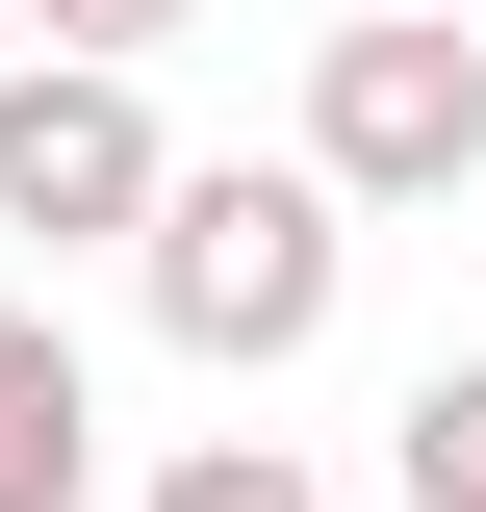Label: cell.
I'll use <instances>...</instances> for the list:
<instances>
[{
    "label": "cell",
    "mask_w": 486,
    "mask_h": 512,
    "mask_svg": "<svg viewBox=\"0 0 486 512\" xmlns=\"http://www.w3.org/2000/svg\"><path fill=\"white\" fill-rule=\"evenodd\" d=\"M77 487H103V384L52 308H0V512H77Z\"/></svg>",
    "instance_id": "obj_4"
},
{
    "label": "cell",
    "mask_w": 486,
    "mask_h": 512,
    "mask_svg": "<svg viewBox=\"0 0 486 512\" xmlns=\"http://www.w3.org/2000/svg\"><path fill=\"white\" fill-rule=\"evenodd\" d=\"M384 461H410V512H486V359H435L410 410H384Z\"/></svg>",
    "instance_id": "obj_5"
},
{
    "label": "cell",
    "mask_w": 486,
    "mask_h": 512,
    "mask_svg": "<svg viewBox=\"0 0 486 512\" xmlns=\"http://www.w3.org/2000/svg\"><path fill=\"white\" fill-rule=\"evenodd\" d=\"M154 77H77V52H0V231H52V256H103V231H154Z\"/></svg>",
    "instance_id": "obj_3"
},
{
    "label": "cell",
    "mask_w": 486,
    "mask_h": 512,
    "mask_svg": "<svg viewBox=\"0 0 486 512\" xmlns=\"http://www.w3.org/2000/svg\"><path fill=\"white\" fill-rule=\"evenodd\" d=\"M307 180L333 205H461L486 180V26H307Z\"/></svg>",
    "instance_id": "obj_2"
},
{
    "label": "cell",
    "mask_w": 486,
    "mask_h": 512,
    "mask_svg": "<svg viewBox=\"0 0 486 512\" xmlns=\"http://www.w3.org/2000/svg\"><path fill=\"white\" fill-rule=\"evenodd\" d=\"M128 256H154V333H180V359H231V384H282L307 333H333V282H359V205L307 180V154H282V180H256V154H180Z\"/></svg>",
    "instance_id": "obj_1"
},
{
    "label": "cell",
    "mask_w": 486,
    "mask_h": 512,
    "mask_svg": "<svg viewBox=\"0 0 486 512\" xmlns=\"http://www.w3.org/2000/svg\"><path fill=\"white\" fill-rule=\"evenodd\" d=\"M154 512H333V487H307L282 436H180V461H154Z\"/></svg>",
    "instance_id": "obj_6"
},
{
    "label": "cell",
    "mask_w": 486,
    "mask_h": 512,
    "mask_svg": "<svg viewBox=\"0 0 486 512\" xmlns=\"http://www.w3.org/2000/svg\"><path fill=\"white\" fill-rule=\"evenodd\" d=\"M384 26H486V0H384Z\"/></svg>",
    "instance_id": "obj_8"
},
{
    "label": "cell",
    "mask_w": 486,
    "mask_h": 512,
    "mask_svg": "<svg viewBox=\"0 0 486 512\" xmlns=\"http://www.w3.org/2000/svg\"><path fill=\"white\" fill-rule=\"evenodd\" d=\"M0 52H26V0H0Z\"/></svg>",
    "instance_id": "obj_9"
},
{
    "label": "cell",
    "mask_w": 486,
    "mask_h": 512,
    "mask_svg": "<svg viewBox=\"0 0 486 512\" xmlns=\"http://www.w3.org/2000/svg\"><path fill=\"white\" fill-rule=\"evenodd\" d=\"M26 26H52L77 77H154V52H180V26H205V0H26Z\"/></svg>",
    "instance_id": "obj_7"
}]
</instances>
